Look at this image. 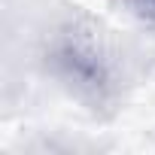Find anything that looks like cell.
I'll return each instance as SVG.
<instances>
[{
  "label": "cell",
  "mask_w": 155,
  "mask_h": 155,
  "mask_svg": "<svg viewBox=\"0 0 155 155\" xmlns=\"http://www.w3.org/2000/svg\"><path fill=\"white\" fill-rule=\"evenodd\" d=\"M52 79L94 116L113 113L125 94V55L107 28L88 15L64 18L46 43Z\"/></svg>",
  "instance_id": "1"
},
{
  "label": "cell",
  "mask_w": 155,
  "mask_h": 155,
  "mask_svg": "<svg viewBox=\"0 0 155 155\" xmlns=\"http://www.w3.org/2000/svg\"><path fill=\"white\" fill-rule=\"evenodd\" d=\"M113 3L125 15H131L137 25H143L146 31L155 34V0H113Z\"/></svg>",
  "instance_id": "2"
}]
</instances>
